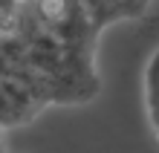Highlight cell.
<instances>
[{"mask_svg":"<svg viewBox=\"0 0 159 153\" xmlns=\"http://www.w3.org/2000/svg\"><path fill=\"white\" fill-rule=\"evenodd\" d=\"M0 150H3V133H0Z\"/></svg>","mask_w":159,"mask_h":153,"instance_id":"1","label":"cell"}]
</instances>
